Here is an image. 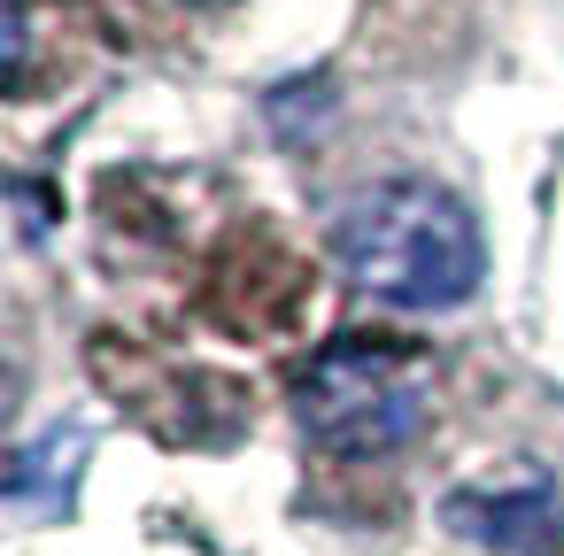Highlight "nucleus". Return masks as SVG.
<instances>
[{"label": "nucleus", "mask_w": 564, "mask_h": 556, "mask_svg": "<svg viewBox=\"0 0 564 556\" xmlns=\"http://www.w3.org/2000/svg\"><path fill=\"white\" fill-rule=\"evenodd\" d=\"M325 248L340 279L379 309H456L487 279L479 217L433 178H379L348 194Z\"/></svg>", "instance_id": "f257e3e1"}, {"label": "nucleus", "mask_w": 564, "mask_h": 556, "mask_svg": "<svg viewBox=\"0 0 564 556\" xmlns=\"http://www.w3.org/2000/svg\"><path fill=\"white\" fill-rule=\"evenodd\" d=\"M425 402H433V363L371 332L325 340L294 371V417L333 456H394L402 440H417Z\"/></svg>", "instance_id": "f03ea898"}, {"label": "nucleus", "mask_w": 564, "mask_h": 556, "mask_svg": "<svg viewBox=\"0 0 564 556\" xmlns=\"http://www.w3.org/2000/svg\"><path fill=\"white\" fill-rule=\"evenodd\" d=\"M448 525L479 548H518L533 556L549 533H556V487L541 471L525 479H479V487H456L448 494Z\"/></svg>", "instance_id": "7ed1b4c3"}]
</instances>
